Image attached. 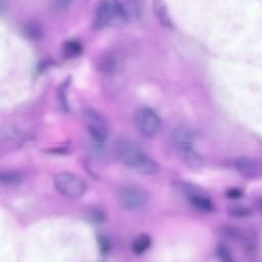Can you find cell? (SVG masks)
<instances>
[{
    "instance_id": "ffe728a7",
    "label": "cell",
    "mask_w": 262,
    "mask_h": 262,
    "mask_svg": "<svg viewBox=\"0 0 262 262\" xmlns=\"http://www.w3.org/2000/svg\"><path fill=\"white\" fill-rule=\"evenodd\" d=\"M53 4L55 5L56 8H67L71 2L70 1H65V0H62V1H54Z\"/></svg>"
},
{
    "instance_id": "ba28073f",
    "label": "cell",
    "mask_w": 262,
    "mask_h": 262,
    "mask_svg": "<svg viewBox=\"0 0 262 262\" xmlns=\"http://www.w3.org/2000/svg\"><path fill=\"white\" fill-rule=\"evenodd\" d=\"M172 140L178 153L181 156L195 150L194 149L195 135L193 133V131L186 127L181 126L174 129L172 133Z\"/></svg>"
},
{
    "instance_id": "8992f818",
    "label": "cell",
    "mask_w": 262,
    "mask_h": 262,
    "mask_svg": "<svg viewBox=\"0 0 262 262\" xmlns=\"http://www.w3.org/2000/svg\"><path fill=\"white\" fill-rule=\"evenodd\" d=\"M135 125L141 135L153 137L161 128V119L153 109L144 107L139 109L135 115Z\"/></svg>"
},
{
    "instance_id": "ac0fdd59",
    "label": "cell",
    "mask_w": 262,
    "mask_h": 262,
    "mask_svg": "<svg viewBox=\"0 0 262 262\" xmlns=\"http://www.w3.org/2000/svg\"><path fill=\"white\" fill-rule=\"evenodd\" d=\"M98 244H99V249L100 252L103 255H107L110 251V242L109 240L104 237V236H99L98 237Z\"/></svg>"
},
{
    "instance_id": "277c9868",
    "label": "cell",
    "mask_w": 262,
    "mask_h": 262,
    "mask_svg": "<svg viewBox=\"0 0 262 262\" xmlns=\"http://www.w3.org/2000/svg\"><path fill=\"white\" fill-rule=\"evenodd\" d=\"M83 119L93 142L97 147H101L109 136L106 120L103 116L91 108H87L83 111Z\"/></svg>"
},
{
    "instance_id": "4fadbf2b",
    "label": "cell",
    "mask_w": 262,
    "mask_h": 262,
    "mask_svg": "<svg viewBox=\"0 0 262 262\" xmlns=\"http://www.w3.org/2000/svg\"><path fill=\"white\" fill-rule=\"evenodd\" d=\"M70 85V79L64 81L61 86L59 90H57V93H59V99H60V103L61 106L64 110H68L69 109V104H68V96H67V92H68V87Z\"/></svg>"
},
{
    "instance_id": "52a82bcc",
    "label": "cell",
    "mask_w": 262,
    "mask_h": 262,
    "mask_svg": "<svg viewBox=\"0 0 262 262\" xmlns=\"http://www.w3.org/2000/svg\"><path fill=\"white\" fill-rule=\"evenodd\" d=\"M121 205L129 211H140L148 204V194L139 187L124 186L119 192Z\"/></svg>"
},
{
    "instance_id": "7c38bea8",
    "label": "cell",
    "mask_w": 262,
    "mask_h": 262,
    "mask_svg": "<svg viewBox=\"0 0 262 262\" xmlns=\"http://www.w3.org/2000/svg\"><path fill=\"white\" fill-rule=\"evenodd\" d=\"M152 241L151 238L147 235H140L137 237L133 244H132V250L136 255L143 254L145 251H147L150 247H151Z\"/></svg>"
},
{
    "instance_id": "6da1fadb",
    "label": "cell",
    "mask_w": 262,
    "mask_h": 262,
    "mask_svg": "<svg viewBox=\"0 0 262 262\" xmlns=\"http://www.w3.org/2000/svg\"><path fill=\"white\" fill-rule=\"evenodd\" d=\"M115 151L124 165L135 170L137 173L143 175H156L160 172L159 164L133 141L119 140L115 145Z\"/></svg>"
},
{
    "instance_id": "8fae6325",
    "label": "cell",
    "mask_w": 262,
    "mask_h": 262,
    "mask_svg": "<svg viewBox=\"0 0 262 262\" xmlns=\"http://www.w3.org/2000/svg\"><path fill=\"white\" fill-rule=\"evenodd\" d=\"M83 52V46L80 43V41L72 39L65 42L64 44V54L65 56L69 57V59H73V57H77Z\"/></svg>"
},
{
    "instance_id": "3957f363",
    "label": "cell",
    "mask_w": 262,
    "mask_h": 262,
    "mask_svg": "<svg viewBox=\"0 0 262 262\" xmlns=\"http://www.w3.org/2000/svg\"><path fill=\"white\" fill-rule=\"evenodd\" d=\"M55 190L69 199H78L87 191L86 182L79 176L69 172L56 174L53 178Z\"/></svg>"
},
{
    "instance_id": "5bb4252c",
    "label": "cell",
    "mask_w": 262,
    "mask_h": 262,
    "mask_svg": "<svg viewBox=\"0 0 262 262\" xmlns=\"http://www.w3.org/2000/svg\"><path fill=\"white\" fill-rule=\"evenodd\" d=\"M21 175L17 172H2L0 175V181L2 184H16L21 181Z\"/></svg>"
},
{
    "instance_id": "d6986e66",
    "label": "cell",
    "mask_w": 262,
    "mask_h": 262,
    "mask_svg": "<svg viewBox=\"0 0 262 262\" xmlns=\"http://www.w3.org/2000/svg\"><path fill=\"white\" fill-rule=\"evenodd\" d=\"M225 196L227 199H230V200H238L242 198L243 192L238 187H230L225 192Z\"/></svg>"
},
{
    "instance_id": "30bf717a",
    "label": "cell",
    "mask_w": 262,
    "mask_h": 262,
    "mask_svg": "<svg viewBox=\"0 0 262 262\" xmlns=\"http://www.w3.org/2000/svg\"><path fill=\"white\" fill-rule=\"evenodd\" d=\"M154 8H155V12L157 14V17L164 27H167L169 29L173 28V23L172 20L169 16V12L167 10V6L164 2L161 1H156L154 2Z\"/></svg>"
},
{
    "instance_id": "7a4b0ae2",
    "label": "cell",
    "mask_w": 262,
    "mask_h": 262,
    "mask_svg": "<svg viewBox=\"0 0 262 262\" xmlns=\"http://www.w3.org/2000/svg\"><path fill=\"white\" fill-rule=\"evenodd\" d=\"M128 22L125 3L121 1H101L94 14V26L97 29L120 25Z\"/></svg>"
},
{
    "instance_id": "e0dca14e",
    "label": "cell",
    "mask_w": 262,
    "mask_h": 262,
    "mask_svg": "<svg viewBox=\"0 0 262 262\" xmlns=\"http://www.w3.org/2000/svg\"><path fill=\"white\" fill-rule=\"evenodd\" d=\"M228 214L234 217H247L250 215V210L243 206H234L228 209Z\"/></svg>"
},
{
    "instance_id": "9a60e30c",
    "label": "cell",
    "mask_w": 262,
    "mask_h": 262,
    "mask_svg": "<svg viewBox=\"0 0 262 262\" xmlns=\"http://www.w3.org/2000/svg\"><path fill=\"white\" fill-rule=\"evenodd\" d=\"M216 255L221 261H224V262H230V261L234 260V258H232V256H231V253H230L229 249L227 248V247H225L224 245L218 246V248L216 250Z\"/></svg>"
},
{
    "instance_id": "2e32d148",
    "label": "cell",
    "mask_w": 262,
    "mask_h": 262,
    "mask_svg": "<svg viewBox=\"0 0 262 262\" xmlns=\"http://www.w3.org/2000/svg\"><path fill=\"white\" fill-rule=\"evenodd\" d=\"M116 63L114 62V60L110 56H106L105 59L100 62L99 64V69L101 72L104 73H112L115 69Z\"/></svg>"
},
{
    "instance_id": "9c48e42d",
    "label": "cell",
    "mask_w": 262,
    "mask_h": 262,
    "mask_svg": "<svg viewBox=\"0 0 262 262\" xmlns=\"http://www.w3.org/2000/svg\"><path fill=\"white\" fill-rule=\"evenodd\" d=\"M235 167L242 176L249 179H257L261 176V164L257 159L251 157H241L236 160Z\"/></svg>"
},
{
    "instance_id": "5b68a950",
    "label": "cell",
    "mask_w": 262,
    "mask_h": 262,
    "mask_svg": "<svg viewBox=\"0 0 262 262\" xmlns=\"http://www.w3.org/2000/svg\"><path fill=\"white\" fill-rule=\"evenodd\" d=\"M175 190L179 192L192 206L203 212H211L214 209L212 201L204 194L199 188L187 182H177L175 183Z\"/></svg>"
}]
</instances>
